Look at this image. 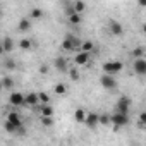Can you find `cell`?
Segmentation results:
<instances>
[{
    "mask_svg": "<svg viewBox=\"0 0 146 146\" xmlns=\"http://www.w3.org/2000/svg\"><path fill=\"white\" fill-rule=\"evenodd\" d=\"M79 45H81L79 38L69 35L65 40H62V43H60V50H64V52H74L76 48H79Z\"/></svg>",
    "mask_w": 146,
    "mask_h": 146,
    "instance_id": "cell-1",
    "label": "cell"
},
{
    "mask_svg": "<svg viewBox=\"0 0 146 146\" xmlns=\"http://www.w3.org/2000/svg\"><path fill=\"white\" fill-rule=\"evenodd\" d=\"M103 74H117V72H120L122 69H124V64L122 62H119V60H110V62H105L103 64Z\"/></svg>",
    "mask_w": 146,
    "mask_h": 146,
    "instance_id": "cell-2",
    "label": "cell"
},
{
    "mask_svg": "<svg viewBox=\"0 0 146 146\" xmlns=\"http://www.w3.org/2000/svg\"><path fill=\"white\" fill-rule=\"evenodd\" d=\"M110 124H113L117 127H124L125 124H129V117H127V113H122V112L115 110V113L110 115Z\"/></svg>",
    "mask_w": 146,
    "mask_h": 146,
    "instance_id": "cell-3",
    "label": "cell"
},
{
    "mask_svg": "<svg viewBox=\"0 0 146 146\" xmlns=\"http://www.w3.org/2000/svg\"><path fill=\"white\" fill-rule=\"evenodd\" d=\"M132 67H134V72H136L137 76H144V74H146V58H144V57L134 58Z\"/></svg>",
    "mask_w": 146,
    "mask_h": 146,
    "instance_id": "cell-4",
    "label": "cell"
},
{
    "mask_svg": "<svg viewBox=\"0 0 146 146\" xmlns=\"http://www.w3.org/2000/svg\"><path fill=\"white\" fill-rule=\"evenodd\" d=\"M131 108V98L129 96H120L115 103V110L117 112H122V113H127Z\"/></svg>",
    "mask_w": 146,
    "mask_h": 146,
    "instance_id": "cell-5",
    "label": "cell"
},
{
    "mask_svg": "<svg viewBox=\"0 0 146 146\" xmlns=\"http://www.w3.org/2000/svg\"><path fill=\"white\" fill-rule=\"evenodd\" d=\"M100 84L105 90H115L117 88V81H115V78H112V74H103L100 78Z\"/></svg>",
    "mask_w": 146,
    "mask_h": 146,
    "instance_id": "cell-6",
    "label": "cell"
},
{
    "mask_svg": "<svg viewBox=\"0 0 146 146\" xmlns=\"http://www.w3.org/2000/svg\"><path fill=\"white\" fill-rule=\"evenodd\" d=\"M9 103L14 105V107H23L24 105V95L19 93V91H12L9 95Z\"/></svg>",
    "mask_w": 146,
    "mask_h": 146,
    "instance_id": "cell-7",
    "label": "cell"
},
{
    "mask_svg": "<svg viewBox=\"0 0 146 146\" xmlns=\"http://www.w3.org/2000/svg\"><path fill=\"white\" fill-rule=\"evenodd\" d=\"M36 105H40L36 91H29L28 95H24V107H36Z\"/></svg>",
    "mask_w": 146,
    "mask_h": 146,
    "instance_id": "cell-8",
    "label": "cell"
},
{
    "mask_svg": "<svg viewBox=\"0 0 146 146\" xmlns=\"http://www.w3.org/2000/svg\"><path fill=\"white\" fill-rule=\"evenodd\" d=\"M88 62H90V52L79 50V52L76 53V57H74V64H76V65H86Z\"/></svg>",
    "mask_w": 146,
    "mask_h": 146,
    "instance_id": "cell-9",
    "label": "cell"
},
{
    "mask_svg": "<svg viewBox=\"0 0 146 146\" xmlns=\"http://www.w3.org/2000/svg\"><path fill=\"white\" fill-rule=\"evenodd\" d=\"M108 29H110V33L113 35V36H120L122 33H124V28H122V24L120 23H117V21H108Z\"/></svg>",
    "mask_w": 146,
    "mask_h": 146,
    "instance_id": "cell-10",
    "label": "cell"
},
{
    "mask_svg": "<svg viewBox=\"0 0 146 146\" xmlns=\"http://www.w3.org/2000/svg\"><path fill=\"white\" fill-rule=\"evenodd\" d=\"M7 120H9L11 124H14L17 129L23 125V119H21V115H19L17 112H9V115H7Z\"/></svg>",
    "mask_w": 146,
    "mask_h": 146,
    "instance_id": "cell-11",
    "label": "cell"
},
{
    "mask_svg": "<svg viewBox=\"0 0 146 146\" xmlns=\"http://www.w3.org/2000/svg\"><path fill=\"white\" fill-rule=\"evenodd\" d=\"M84 124H86L88 127H96V125H98V113H95V112L86 113V117H84Z\"/></svg>",
    "mask_w": 146,
    "mask_h": 146,
    "instance_id": "cell-12",
    "label": "cell"
},
{
    "mask_svg": "<svg viewBox=\"0 0 146 146\" xmlns=\"http://www.w3.org/2000/svg\"><path fill=\"white\" fill-rule=\"evenodd\" d=\"M53 67H55L58 72H65V70H67V60H65L64 57H57V58L53 60Z\"/></svg>",
    "mask_w": 146,
    "mask_h": 146,
    "instance_id": "cell-13",
    "label": "cell"
},
{
    "mask_svg": "<svg viewBox=\"0 0 146 146\" xmlns=\"http://www.w3.org/2000/svg\"><path fill=\"white\" fill-rule=\"evenodd\" d=\"M40 115L53 117V107H52L50 103H41V105H40Z\"/></svg>",
    "mask_w": 146,
    "mask_h": 146,
    "instance_id": "cell-14",
    "label": "cell"
},
{
    "mask_svg": "<svg viewBox=\"0 0 146 146\" xmlns=\"http://www.w3.org/2000/svg\"><path fill=\"white\" fill-rule=\"evenodd\" d=\"M2 46H4V52H7V53H11L12 50H14V40L12 38H4L2 40Z\"/></svg>",
    "mask_w": 146,
    "mask_h": 146,
    "instance_id": "cell-15",
    "label": "cell"
},
{
    "mask_svg": "<svg viewBox=\"0 0 146 146\" xmlns=\"http://www.w3.org/2000/svg\"><path fill=\"white\" fill-rule=\"evenodd\" d=\"M17 29H19V31H23V33L29 31V29H31V21H29V19H26V17H24V19H21V21H19V24H17Z\"/></svg>",
    "mask_w": 146,
    "mask_h": 146,
    "instance_id": "cell-16",
    "label": "cell"
},
{
    "mask_svg": "<svg viewBox=\"0 0 146 146\" xmlns=\"http://www.w3.org/2000/svg\"><path fill=\"white\" fill-rule=\"evenodd\" d=\"M67 19H69V24H72V26H78V24H81V14H78V12H74V14H70V16H67Z\"/></svg>",
    "mask_w": 146,
    "mask_h": 146,
    "instance_id": "cell-17",
    "label": "cell"
},
{
    "mask_svg": "<svg viewBox=\"0 0 146 146\" xmlns=\"http://www.w3.org/2000/svg\"><path fill=\"white\" fill-rule=\"evenodd\" d=\"M72 7H74V12H78V14H81V12H84V11H86V4L83 2V0H76Z\"/></svg>",
    "mask_w": 146,
    "mask_h": 146,
    "instance_id": "cell-18",
    "label": "cell"
},
{
    "mask_svg": "<svg viewBox=\"0 0 146 146\" xmlns=\"http://www.w3.org/2000/svg\"><path fill=\"white\" fill-rule=\"evenodd\" d=\"M53 91H55V95H65L67 93V86L64 84V83H58V84H55V88H53Z\"/></svg>",
    "mask_w": 146,
    "mask_h": 146,
    "instance_id": "cell-19",
    "label": "cell"
},
{
    "mask_svg": "<svg viewBox=\"0 0 146 146\" xmlns=\"http://www.w3.org/2000/svg\"><path fill=\"white\" fill-rule=\"evenodd\" d=\"M19 46H21V50L28 52V50H31L33 43H31V40H28V38H23V40H21V43H19Z\"/></svg>",
    "mask_w": 146,
    "mask_h": 146,
    "instance_id": "cell-20",
    "label": "cell"
},
{
    "mask_svg": "<svg viewBox=\"0 0 146 146\" xmlns=\"http://www.w3.org/2000/svg\"><path fill=\"white\" fill-rule=\"evenodd\" d=\"M84 117H86V112H84L83 108H78V110L74 112V119H76L78 122H84Z\"/></svg>",
    "mask_w": 146,
    "mask_h": 146,
    "instance_id": "cell-21",
    "label": "cell"
},
{
    "mask_svg": "<svg viewBox=\"0 0 146 146\" xmlns=\"http://www.w3.org/2000/svg\"><path fill=\"white\" fill-rule=\"evenodd\" d=\"M93 48H95L93 41H84V43H81V45H79V50H83V52H91Z\"/></svg>",
    "mask_w": 146,
    "mask_h": 146,
    "instance_id": "cell-22",
    "label": "cell"
},
{
    "mask_svg": "<svg viewBox=\"0 0 146 146\" xmlns=\"http://www.w3.org/2000/svg\"><path fill=\"white\" fill-rule=\"evenodd\" d=\"M132 57H134V58H137V57H144V46H143V45L136 46V48L132 50Z\"/></svg>",
    "mask_w": 146,
    "mask_h": 146,
    "instance_id": "cell-23",
    "label": "cell"
},
{
    "mask_svg": "<svg viewBox=\"0 0 146 146\" xmlns=\"http://www.w3.org/2000/svg\"><path fill=\"white\" fill-rule=\"evenodd\" d=\"M29 16H31V19H41V17H43V11H41V9H38V7H35V9L31 11V14H29Z\"/></svg>",
    "mask_w": 146,
    "mask_h": 146,
    "instance_id": "cell-24",
    "label": "cell"
},
{
    "mask_svg": "<svg viewBox=\"0 0 146 146\" xmlns=\"http://www.w3.org/2000/svg\"><path fill=\"white\" fill-rule=\"evenodd\" d=\"M2 86L7 88V90H12V88H14V81H12V78H4V79H2Z\"/></svg>",
    "mask_w": 146,
    "mask_h": 146,
    "instance_id": "cell-25",
    "label": "cell"
},
{
    "mask_svg": "<svg viewBox=\"0 0 146 146\" xmlns=\"http://www.w3.org/2000/svg\"><path fill=\"white\" fill-rule=\"evenodd\" d=\"M69 76H70V79L72 81H78L81 76H79V70H78V67H74V69H70L69 70Z\"/></svg>",
    "mask_w": 146,
    "mask_h": 146,
    "instance_id": "cell-26",
    "label": "cell"
},
{
    "mask_svg": "<svg viewBox=\"0 0 146 146\" xmlns=\"http://www.w3.org/2000/svg\"><path fill=\"white\" fill-rule=\"evenodd\" d=\"M4 67L9 69V70H14V69H16V60H14V58H7V60L4 62Z\"/></svg>",
    "mask_w": 146,
    "mask_h": 146,
    "instance_id": "cell-27",
    "label": "cell"
},
{
    "mask_svg": "<svg viewBox=\"0 0 146 146\" xmlns=\"http://www.w3.org/2000/svg\"><path fill=\"white\" fill-rule=\"evenodd\" d=\"M4 129H5L7 132H17V131H19V129H17L14 124H11L9 120H5V124H4Z\"/></svg>",
    "mask_w": 146,
    "mask_h": 146,
    "instance_id": "cell-28",
    "label": "cell"
},
{
    "mask_svg": "<svg viewBox=\"0 0 146 146\" xmlns=\"http://www.w3.org/2000/svg\"><path fill=\"white\" fill-rule=\"evenodd\" d=\"M38 100L41 103H50V98H48V95L45 91H38Z\"/></svg>",
    "mask_w": 146,
    "mask_h": 146,
    "instance_id": "cell-29",
    "label": "cell"
},
{
    "mask_svg": "<svg viewBox=\"0 0 146 146\" xmlns=\"http://www.w3.org/2000/svg\"><path fill=\"white\" fill-rule=\"evenodd\" d=\"M98 124H103V125L110 124V115H98Z\"/></svg>",
    "mask_w": 146,
    "mask_h": 146,
    "instance_id": "cell-30",
    "label": "cell"
},
{
    "mask_svg": "<svg viewBox=\"0 0 146 146\" xmlns=\"http://www.w3.org/2000/svg\"><path fill=\"white\" fill-rule=\"evenodd\" d=\"M40 119H41V124H43V125H46V127L53 124V119H52V117H45V115H40Z\"/></svg>",
    "mask_w": 146,
    "mask_h": 146,
    "instance_id": "cell-31",
    "label": "cell"
},
{
    "mask_svg": "<svg viewBox=\"0 0 146 146\" xmlns=\"http://www.w3.org/2000/svg\"><path fill=\"white\" fill-rule=\"evenodd\" d=\"M146 124V112H141L139 113V127H144Z\"/></svg>",
    "mask_w": 146,
    "mask_h": 146,
    "instance_id": "cell-32",
    "label": "cell"
},
{
    "mask_svg": "<svg viewBox=\"0 0 146 146\" xmlns=\"http://www.w3.org/2000/svg\"><path fill=\"white\" fill-rule=\"evenodd\" d=\"M65 14H67V16L74 14V7H72V5H70V7H67V9H65Z\"/></svg>",
    "mask_w": 146,
    "mask_h": 146,
    "instance_id": "cell-33",
    "label": "cell"
},
{
    "mask_svg": "<svg viewBox=\"0 0 146 146\" xmlns=\"http://www.w3.org/2000/svg\"><path fill=\"white\" fill-rule=\"evenodd\" d=\"M40 70L43 72V74H45V72H48V65H41V67H40Z\"/></svg>",
    "mask_w": 146,
    "mask_h": 146,
    "instance_id": "cell-34",
    "label": "cell"
},
{
    "mask_svg": "<svg viewBox=\"0 0 146 146\" xmlns=\"http://www.w3.org/2000/svg\"><path fill=\"white\" fill-rule=\"evenodd\" d=\"M139 5H141V7H144V5H146V0H139Z\"/></svg>",
    "mask_w": 146,
    "mask_h": 146,
    "instance_id": "cell-35",
    "label": "cell"
},
{
    "mask_svg": "<svg viewBox=\"0 0 146 146\" xmlns=\"http://www.w3.org/2000/svg\"><path fill=\"white\" fill-rule=\"evenodd\" d=\"M2 53H5V52H4V46H2V41H0V55H2Z\"/></svg>",
    "mask_w": 146,
    "mask_h": 146,
    "instance_id": "cell-36",
    "label": "cell"
},
{
    "mask_svg": "<svg viewBox=\"0 0 146 146\" xmlns=\"http://www.w3.org/2000/svg\"><path fill=\"white\" fill-rule=\"evenodd\" d=\"M2 90H4V86H2V81H0V93H2Z\"/></svg>",
    "mask_w": 146,
    "mask_h": 146,
    "instance_id": "cell-37",
    "label": "cell"
},
{
    "mask_svg": "<svg viewBox=\"0 0 146 146\" xmlns=\"http://www.w3.org/2000/svg\"><path fill=\"white\" fill-rule=\"evenodd\" d=\"M0 17H2V9H0Z\"/></svg>",
    "mask_w": 146,
    "mask_h": 146,
    "instance_id": "cell-38",
    "label": "cell"
}]
</instances>
